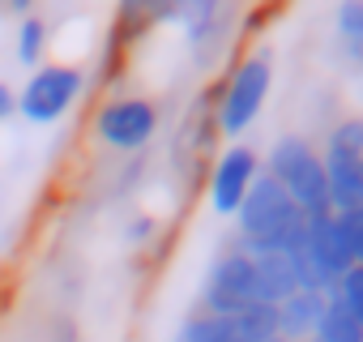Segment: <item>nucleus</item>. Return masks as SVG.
Wrapping results in <instances>:
<instances>
[{
  "label": "nucleus",
  "instance_id": "nucleus-1",
  "mask_svg": "<svg viewBox=\"0 0 363 342\" xmlns=\"http://www.w3.org/2000/svg\"><path fill=\"white\" fill-rule=\"evenodd\" d=\"M269 86H274V60H269V52L244 56V60L231 69V77H227V86H223V94H218V103H214V111H218V133H223V137H240V133L261 116Z\"/></svg>",
  "mask_w": 363,
  "mask_h": 342
},
{
  "label": "nucleus",
  "instance_id": "nucleus-2",
  "mask_svg": "<svg viewBox=\"0 0 363 342\" xmlns=\"http://www.w3.org/2000/svg\"><path fill=\"white\" fill-rule=\"evenodd\" d=\"M86 90V73L77 65H39L22 94H18V111L30 120V124H56Z\"/></svg>",
  "mask_w": 363,
  "mask_h": 342
},
{
  "label": "nucleus",
  "instance_id": "nucleus-3",
  "mask_svg": "<svg viewBox=\"0 0 363 342\" xmlns=\"http://www.w3.org/2000/svg\"><path fill=\"white\" fill-rule=\"evenodd\" d=\"M158 133V107L141 94H116L94 111V137L111 150H141Z\"/></svg>",
  "mask_w": 363,
  "mask_h": 342
},
{
  "label": "nucleus",
  "instance_id": "nucleus-4",
  "mask_svg": "<svg viewBox=\"0 0 363 342\" xmlns=\"http://www.w3.org/2000/svg\"><path fill=\"white\" fill-rule=\"evenodd\" d=\"M252 282H257V261L240 248H227L210 274H206V291H201V312L210 316H235L244 304H252Z\"/></svg>",
  "mask_w": 363,
  "mask_h": 342
},
{
  "label": "nucleus",
  "instance_id": "nucleus-5",
  "mask_svg": "<svg viewBox=\"0 0 363 342\" xmlns=\"http://www.w3.org/2000/svg\"><path fill=\"white\" fill-rule=\"evenodd\" d=\"M257 176H261V158L248 145H227L210 171V206L218 214H235Z\"/></svg>",
  "mask_w": 363,
  "mask_h": 342
},
{
  "label": "nucleus",
  "instance_id": "nucleus-6",
  "mask_svg": "<svg viewBox=\"0 0 363 342\" xmlns=\"http://www.w3.org/2000/svg\"><path fill=\"white\" fill-rule=\"evenodd\" d=\"M257 261V282H252V299L257 304H282L299 291V274L291 253H269V257H252Z\"/></svg>",
  "mask_w": 363,
  "mask_h": 342
},
{
  "label": "nucleus",
  "instance_id": "nucleus-7",
  "mask_svg": "<svg viewBox=\"0 0 363 342\" xmlns=\"http://www.w3.org/2000/svg\"><path fill=\"white\" fill-rule=\"evenodd\" d=\"M325 299L329 295H316V291H295L291 299H282L278 304V338L282 342H312L320 312H325Z\"/></svg>",
  "mask_w": 363,
  "mask_h": 342
},
{
  "label": "nucleus",
  "instance_id": "nucleus-8",
  "mask_svg": "<svg viewBox=\"0 0 363 342\" xmlns=\"http://www.w3.org/2000/svg\"><path fill=\"white\" fill-rule=\"evenodd\" d=\"M312 342H363V325L354 321V312H350L337 295H329V299H325V312H320V325H316V333H312Z\"/></svg>",
  "mask_w": 363,
  "mask_h": 342
},
{
  "label": "nucleus",
  "instance_id": "nucleus-9",
  "mask_svg": "<svg viewBox=\"0 0 363 342\" xmlns=\"http://www.w3.org/2000/svg\"><path fill=\"white\" fill-rule=\"evenodd\" d=\"M179 342H248L235 325V316H210V312H193L179 325Z\"/></svg>",
  "mask_w": 363,
  "mask_h": 342
},
{
  "label": "nucleus",
  "instance_id": "nucleus-10",
  "mask_svg": "<svg viewBox=\"0 0 363 342\" xmlns=\"http://www.w3.org/2000/svg\"><path fill=\"white\" fill-rule=\"evenodd\" d=\"M48 43H52V35H48V22L43 18H35V13H26L22 18V26H18V60L22 65H30V69H39V60H43V52H48Z\"/></svg>",
  "mask_w": 363,
  "mask_h": 342
},
{
  "label": "nucleus",
  "instance_id": "nucleus-11",
  "mask_svg": "<svg viewBox=\"0 0 363 342\" xmlns=\"http://www.w3.org/2000/svg\"><path fill=\"white\" fill-rule=\"evenodd\" d=\"M235 325H240V333L248 338V342H261V338H274L278 333V308L274 304H244L240 312H235Z\"/></svg>",
  "mask_w": 363,
  "mask_h": 342
},
{
  "label": "nucleus",
  "instance_id": "nucleus-12",
  "mask_svg": "<svg viewBox=\"0 0 363 342\" xmlns=\"http://www.w3.org/2000/svg\"><path fill=\"white\" fill-rule=\"evenodd\" d=\"M333 223H337V236H342V244H346L350 265H363V206L337 210V214H333Z\"/></svg>",
  "mask_w": 363,
  "mask_h": 342
},
{
  "label": "nucleus",
  "instance_id": "nucleus-13",
  "mask_svg": "<svg viewBox=\"0 0 363 342\" xmlns=\"http://www.w3.org/2000/svg\"><path fill=\"white\" fill-rule=\"evenodd\" d=\"M337 35L346 39L354 56H363V0H346L337 9Z\"/></svg>",
  "mask_w": 363,
  "mask_h": 342
},
{
  "label": "nucleus",
  "instance_id": "nucleus-14",
  "mask_svg": "<svg viewBox=\"0 0 363 342\" xmlns=\"http://www.w3.org/2000/svg\"><path fill=\"white\" fill-rule=\"evenodd\" d=\"M350 312H354V321L363 325V265H350L346 274H342V282H337V291H333Z\"/></svg>",
  "mask_w": 363,
  "mask_h": 342
},
{
  "label": "nucleus",
  "instance_id": "nucleus-15",
  "mask_svg": "<svg viewBox=\"0 0 363 342\" xmlns=\"http://www.w3.org/2000/svg\"><path fill=\"white\" fill-rule=\"evenodd\" d=\"M13 111H18V90L9 82H0V124H5Z\"/></svg>",
  "mask_w": 363,
  "mask_h": 342
},
{
  "label": "nucleus",
  "instance_id": "nucleus-16",
  "mask_svg": "<svg viewBox=\"0 0 363 342\" xmlns=\"http://www.w3.org/2000/svg\"><path fill=\"white\" fill-rule=\"evenodd\" d=\"M150 236H154V219H137V223L128 227V240H133V244H145Z\"/></svg>",
  "mask_w": 363,
  "mask_h": 342
},
{
  "label": "nucleus",
  "instance_id": "nucleus-17",
  "mask_svg": "<svg viewBox=\"0 0 363 342\" xmlns=\"http://www.w3.org/2000/svg\"><path fill=\"white\" fill-rule=\"evenodd\" d=\"M261 342H282V338H278V333H274V338H261Z\"/></svg>",
  "mask_w": 363,
  "mask_h": 342
}]
</instances>
